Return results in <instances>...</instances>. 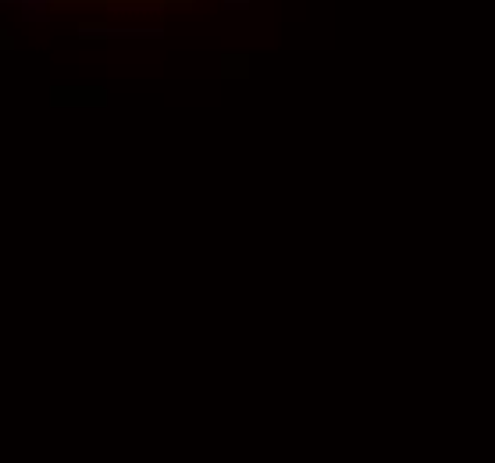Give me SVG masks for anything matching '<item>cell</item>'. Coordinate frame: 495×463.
Returning <instances> with one entry per match:
<instances>
[{"instance_id": "1", "label": "cell", "mask_w": 495, "mask_h": 463, "mask_svg": "<svg viewBox=\"0 0 495 463\" xmlns=\"http://www.w3.org/2000/svg\"><path fill=\"white\" fill-rule=\"evenodd\" d=\"M79 36H86V40H129V36H161V29H93V25H86Z\"/></svg>"}, {"instance_id": "2", "label": "cell", "mask_w": 495, "mask_h": 463, "mask_svg": "<svg viewBox=\"0 0 495 463\" xmlns=\"http://www.w3.org/2000/svg\"><path fill=\"white\" fill-rule=\"evenodd\" d=\"M50 8H54V0H18V11L25 15V11H47L50 15Z\"/></svg>"}, {"instance_id": "3", "label": "cell", "mask_w": 495, "mask_h": 463, "mask_svg": "<svg viewBox=\"0 0 495 463\" xmlns=\"http://www.w3.org/2000/svg\"><path fill=\"white\" fill-rule=\"evenodd\" d=\"M111 4H118V11H125V8H132V4L150 8V4H161V0H111Z\"/></svg>"}, {"instance_id": "4", "label": "cell", "mask_w": 495, "mask_h": 463, "mask_svg": "<svg viewBox=\"0 0 495 463\" xmlns=\"http://www.w3.org/2000/svg\"><path fill=\"white\" fill-rule=\"evenodd\" d=\"M22 18H25V22H43V18H47V11H25Z\"/></svg>"}, {"instance_id": "5", "label": "cell", "mask_w": 495, "mask_h": 463, "mask_svg": "<svg viewBox=\"0 0 495 463\" xmlns=\"http://www.w3.org/2000/svg\"><path fill=\"white\" fill-rule=\"evenodd\" d=\"M246 4H250V0H225V8H232V11H242Z\"/></svg>"}, {"instance_id": "6", "label": "cell", "mask_w": 495, "mask_h": 463, "mask_svg": "<svg viewBox=\"0 0 495 463\" xmlns=\"http://www.w3.org/2000/svg\"><path fill=\"white\" fill-rule=\"evenodd\" d=\"M8 8H18V0H0V11H8Z\"/></svg>"}]
</instances>
